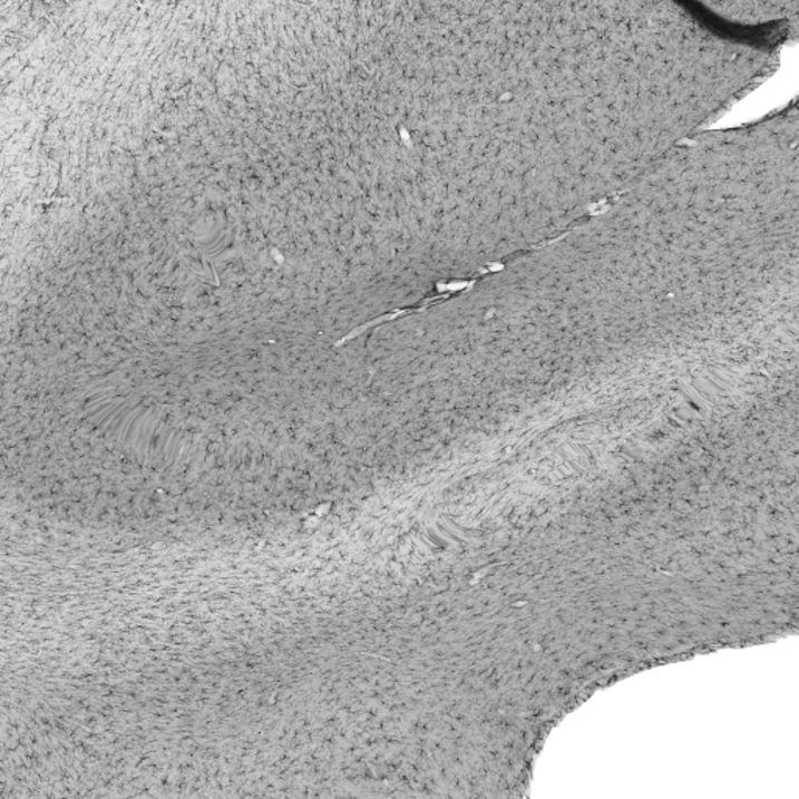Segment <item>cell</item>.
Wrapping results in <instances>:
<instances>
[{"instance_id":"obj_1","label":"cell","mask_w":799,"mask_h":799,"mask_svg":"<svg viewBox=\"0 0 799 799\" xmlns=\"http://www.w3.org/2000/svg\"><path fill=\"white\" fill-rule=\"evenodd\" d=\"M705 9L715 11L717 17L727 18L732 22L742 25H767L770 21H781L797 14L798 3H760V2H709L703 3Z\"/></svg>"}]
</instances>
